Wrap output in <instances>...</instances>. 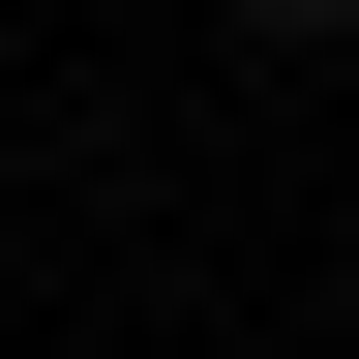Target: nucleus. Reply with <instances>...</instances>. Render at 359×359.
<instances>
[{
    "label": "nucleus",
    "mask_w": 359,
    "mask_h": 359,
    "mask_svg": "<svg viewBox=\"0 0 359 359\" xmlns=\"http://www.w3.org/2000/svg\"><path fill=\"white\" fill-rule=\"evenodd\" d=\"M240 30H359V0H240Z\"/></svg>",
    "instance_id": "nucleus-1"
}]
</instances>
